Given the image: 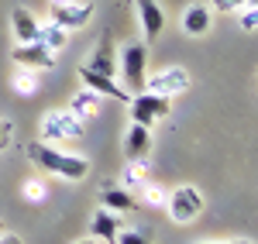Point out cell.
<instances>
[{
  "instance_id": "obj_1",
  "label": "cell",
  "mask_w": 258,
  "mask_h": 244,
  "mask_svg": "<svg viewBox=\"0 0 258 244\" xmlns=\"http://www.w3.org/2000/svg\"><path fill=\"white\" fill-rule=\"evenodd\" d=\"M28 158L38 165V169L52 172V176H62V179H69V183H80V179H86V172H90V162H86L83 155L55 151L52 144H45V141L28 144Z\"/></svg>"
},
{
  "instance_id": "obj_2",
  "label": "cell",
  "mask_w": 258,
  "mask_h": 244,
  "mask_svg": "<svg viewBox=\"0 0 258 244\" xmlns=\"http://www.w3.org/2000/svg\"><path fill=\"white\" fill-rule=\"evenodd\" d=\"M145 69H148V41H127L124 52H120V59H117V72H120L124 90L131 97L145 90V79H148Z\"/></svg>"
},
{
  "instance_id": "obj_3",
  "label": "cell",
  "mask_w": 258,
  "mask_h": 244,
  "mask_svg": "<svg viewBox=\"0 0 258 244\" xmlns=\"http://www.w3.org/2000/svg\"><path fill=\"white\" fill-rule=\"evenodd\" d=\"M41 141H62V138H83L86 134V121H80L76 114L69 110H48L41 117V127H38Z\"/></svg>"
},
{
  "instance_id": "obj_4",
  "label": "cell",
  "mask_w": 258,
  "mask_h": 244,
  "mask_svg": "<svg viewBox=\"0 0 258 244\" xmlns=\"http://www.w3.org/2000/svg\"><path fill=\"white\" fill-rule=\"evenodd\" d=\"M131 124H141V127H152V124H159L169 110H172V100L169 97H155V93H148V90H141L131 97Z\"/></svg>"
},
{
  "instance_id": "obj_5",
  "label": "cell",
  "mask_w": 258,
  "mask_h": 244,
  "mask_svg": "<svg viewBox=\"0 0 258 244\" xmlns=\"http://www.w3.org/2000/svg\"><path fill=\"white\" fill-rule=\"evenodd\" d=\"M165 210H169V217L176 224H193L200 213H203V196H200V189H193V186H179V189L169 193Z\"/></svg>"
},
{
  "instance_id": "obj_6",
  "label": "cell",
  "mask_w": 258,
  "mask_h": 244,
  "mask_svg": "<svg viewBox=\"0 0 258 244\" xmlns=\"http://www.w3.org/2000/svg\"><path fill=\"white\" fill-rule=\"evenodd\" d=\"M145 90L155 93V97H169V100H172V97H179V93L189 90V72H186L182 65H165L155 76L145 79Z\"/></svg>"
},
{
  "instance_id": "obj_7",
  "label": "cell",
  "mask_w": 258,
  "mask_h": 244,
  "mask_svg": "<svg viewBox=\"0 0 258 244\" xmlns=\"http://www.w3.org/2000/svg\"><path fill=\"white\" fill-rule=\"evenodd\" d=\"M93 18V4H80V0H52L48 4V21L62 24L66 31H76Z\"/></svg>"
},
{
  "instance_id": "obj_8",
  "label": "cell",
  "mask_w": 258,
  "mask_h": 244,
  "mask_svg": "<svg viewBox=\"0 0 258 244\" xmlns=\"http://www.w3.org/2000/svg\"><path fill=\"white\" fill-rule=\"evenodd\" d=\"M52 55H55V52H52V48H45L41 41H28V45H18V48H14V62L24 65V69H35V72L52 69V65H55Z\"/></svg>"
},
{
  "instance_id": "obj_9",
  "label": "cell",
  "mask_w": 258,
  "mask_h": 244,
  "mask_svg": "<svg viewBox=\"0 0 258 244\" xmlns=\"http://www.w3.org/2000/svg\"><path fill=\"white\" fill-rule=\"evenodd\" d=\"M80 79H83V86L97 90L100 97H114V100H120V103L131 100V93H127L124 86H117V79H110V76H100V72H93V69H90V65H83V69H80Z\"/></svg>"
},
{
  "instance_id": "obj_10",
  "label": "cell",
  "mask_w": 258,
  "mask_h": 244,
  "mask_svg": "<svg viewBox=\"0 0 258 244\" xmlns=\"http://www.w3.org/2000/svg\"><path fill=\"white\" fill-rule=\"evenodd\" d=\"M93 72H100V76H117V48H114V38L110 35H103L100 38V45H97V52L90 55V62H86Z\"/></svg>"
},
{
  "instance_id": "obj_11",
  "label": "cell",
  "mask_w": 258,
  "mask_h": 244,
  "mask_svg": "<svg viewBox=\"0 0 258 244\" xmlns=\"http://www.w3.org/2000/svg\"><path fill=\"white\" fill-rule=\"evenodd\" d=\"M135 7H138V21H141V28H145V41H155L162 35V28H165L162 7L155 0H135Z\"/></svg>"
},
{
  "instance_id": "obj_12",
  "label": "cell",
  "mask_w": 258,
  "mask_h": 244,
  "mask_svg": "<svg viewBox=\"0 0 258 244\" xmlns=\"http://www.w3.org/2000/svg\"><path fill=\"white\" fill-rule=\"evenodd\" d=\"M148 151H152V127L131 124V127H127V134H124V155H127V162L148 158Z\"/></svg>"
},
{
  "instance_id": "obj_13",
  "label": "cell",
  "mask_w": 258,
  "mask_h": 244,
  "mask_svg": "<svg viewBox=\"0 0 258 244\" xmlns=\"http://www.w3.org/2000/svg\"><path fill=\"white\" fill-rule=\"evenodd\" d=\"M11 28H14V38H18V45L38 41V31H41L38 18H35L31 11H24V7H14V11H11Z\"/></svg>"
},
{
  "instance_id": "obj_14",
  "label": "cell",
  "mask_w": 258,
  "mask_h": 244,
  "mask_svg": "<svg viewBox=\"0 0 258 244\" xmlns=\"http://www.w3.org/2000/svg\"><path fill=\"white\" fill-rule=\"evenodd\" d=\"M100 107H103V97H100L97 90L83 86L80 93H73V100H69V114H76L80 121H90V117L100 114Z\"/></svg>"
},
{
  "instance_id": "obj_15",
  "label": "cell",
  "mask_w": 258,
  "mask_h": 244,
  "mask_svg": "<svg viewBox=\"0 0 258 244\" xmlns=\"http://www.w3.org/2000/svg\"><path fill=\"white\" fill-rule=\"evenodd\" d=\"M182 31H186L189 38L207 35V31H210V7H203V4H189L186 14H182Z\"/></svg>"
},
{
  "instance_id": "obj_16",
  "label": "cell",
  "mask_w": 258,
  "mask_h": 244,
  "mask_svg": "<svg viewBox=\"0 0 258 244\" xmlns=\"http://www.w3.org/2000/svg\"><path fill=\"white\" fill-rule=\"evenodd\" d=\"M117 230H120V213L114 210H97V217H93V234H97L103 244H117Z\"/></svg>"
},
{
  "instance_id": "obj_17",
  "label": "cell",
  "mask_w": 258,
  "mask_h": 244,
  "mask_svg": "<svg viewBox=\"0 0 258 244\" xmlns=\"http://www.w3.org/2000/svg\"><path fill=\"white\" fill-rule=\"evenodd\" d=\"M100 196H103V206H107V210H114V213H127V210H135V206H138V200H135L124 186H120V189L107 186Z\"/></svg>"
},
{
  "instance_id": "obj_18",
  "label": "cell",
  "mask_w": 258,
  "mask_h": 244,
  "mask_svg": "<svg viewBox=\"0 0 258 244\" xmlns=\"http://www.w3.org/2000/svg\"><path fill=\"white\" fill-rule=\"evenodd\" d=\"M148 158H138V162H131L127 169H124V189L127 193H141V186L148 183Z\"/></svg>"
},
{
  "instance_id": "obj_19",
  "label": "cell",
  "mask_w": 258,
  "mask_h": 244,
  "mask_svg": "<svg viewBox=\"0 0 258 244\" xmlns=\"http://www.w3.org/2000/svg\"><path fill=\"white\" fill-rule=\"evenodd\" d=\"M38 41L45 45V48H52V52H59V48H66V41H69V31H66L62 24H55V21H48V24H41V31H38Z\"/></svg>"
},
{
  "instance_id": "obj_20",
  "label": "cell",
  "mask_w": 258,
  "mask_h": 244,
  "mask_svg": "<svg viewBox=\"0 0 258 244\" xmlns=\"http://www.w3.org/2000/svg\"><path fill=\"white\" fill-rule=\"evenodd\" d=\"M14 90H18V97H35V93L41 90L38 72H35V69H24V65H18V69H14Z\"/></svg>"
},
{
  "instance_id": "obj_21",
  "label": "cell",
  "mask_w": 258,
  "mask_h": 244,
  "mask_svg": "<svg viewBox=\"0 0 258 244\" xmlns=\"http://www.w3.org/2000/svg\"><path fill=\"white\" fill-rule=\"evenodd\" d=\"M141 196H145V206H165V200H169V193L162 186H152V183L141 186Z\"/></svg>"
},
{
  "instance_id": "obj_22",
  "label": "cell",
  "mask_w": 258,
  "mask_h": 244,
  "mask_svg": "<svg viewBox=\"0 0 258 244\" xmlns=\"http://www.w3.org/2000/svg\"><path fill=\"white\" fill-rule=\"evenodd\" d=\"M24 200H28V203H45V200H48V189H45V183H41V179L24 183Z\"/></svg>"
},
{
  "instance_id": "obj_23",
  "label": "cell",
  "mask_w": 258,
  "mask_h": 244,
  "mask_svg": "<svg viewBox=\"0 0 258 244\" xmlns=\"http://www.w3.org/2000/svg\"><path fill=\"white\" fill-rule=\"evenodd\" d=\"M210 4H214V11H220V14H241L248 7V0H210Z\"/></svg>"
},
{
  "instance_id": "obj_24",
  "label": "cell",
  "mask_w": 258,
  "mask_h": 244,
  "mask_svg": "<svg viewBox=\"0 0 258 244\" xmlns=\"http://www.w3.org/2000/svg\"><path fill=\"white\" fill-rule=\"evenodd\" d=\"M117 244H152L141 230H117Z\"/></svg>"
},
{
  "instance_id": "obj_25",
  "label": "cell",
  "mask_w": 258,
  "mask_h": 244,
  "mask_svg": "<svg viewBox=\"0 0 258 244\" xmlns=\"http://www.w3.org/2000/svg\"><path fill=\"white\" fill-rule=\"evenodd\" d=\"M241 28L244 31H255L258 28V7H244L241 11Z\"/></svg>"
},
{
  "instance_id": "obj_26",
  "label": "cell",
  "mask_w": 258,
  "mask_h": 244,
  "mask_svg": "<svg viewBox=\"0 0 258 244\" xmlns=\"http://www.w3.org/2000/svg\"><path fill=\"white\" fill-rule=\"evenodd\" d=\"M11 138H14V124H11V121H0V151L11 144Z\"/></svg>"
},
{
  "instance_id": "obj_27",
  "label": "cell",
  "mask_w": 258,
  "mask_h": 244,
  "mask_svg": "<svg viewBox=\"0 0 258 244\" xmlns=\"http://www.w3.org/2000/svg\"><path fill=\"white\" fill-rule=\"evenodd\" d=\"M0 244H24L18 237V234H4V230H0Z\"/></svg>"
},
{
  "instance_id": "obj_28",
  "label": "cell",
  "mask_w": 258,
  "mask_h": 244,
  "mask_svg": "<svg viewBox=\"0 0 258 244\" xmlns=\"http://www.w3.org/2000/svg\"><path fill=\"white\" fill-rule=\"evenodd\" d=\"M227 244H255V241H244V237H238V241H227Z\"/></svg>"
},
{
  "instance_id": "obj_29",
  "label": "cell",
  "mask_w": 258,
  "mask_h": 244,
  "mask_svg": "<svg viewBox=\"0 0 258 244\" xmlns=\"http://www.w3.org/2000/svg\"><path fill=\"white\" fill-rule=\"evenodd\" d=\"M248 7H258V0H248Z\"/></svg>"
},
{
  "instance_id": "obj_30",
  "label": "cell",
  "mask_w": 258,
  "mask_h": 244,
  "mask_svg": "<svg viewBox=\"0 0 258 244\" xmlns=\"http://www.w3.org/2000/svg\"><path fill=\"white\" fill-rule=\"evenodd\" d=\"M197 244H217V241H197Z\"/></svg>"
},
{
  "instance_id": "obj_31",
  "label": "cell",
  "mask_w": 258,
  "mask_h": 244,
  "mask_svg": "<svg viewBox=\"0 0 258 244\" xmlns=\"http://www.w3.org/2000/svg\"><path fill=\"white\" fill-rule=\"evenodd\" d=\"M80 244H93V241H80Z\"/></svg>"
},
{
  "instance_id": "obj_32",
  "label": "cell",
  "mask_w": 258,
  "mask_h": 244,
  "mask_svg": "<svg viewBox=\"0 0 258 244\" xmlns=\"http://www.w3.org/2000/svg\"><path fill=\"white\" fill-rule=\"evenodd\" d=\"M0 230H4V224H0Z\"/></svg>"
}]
</instances>
